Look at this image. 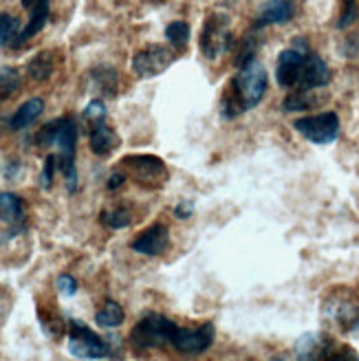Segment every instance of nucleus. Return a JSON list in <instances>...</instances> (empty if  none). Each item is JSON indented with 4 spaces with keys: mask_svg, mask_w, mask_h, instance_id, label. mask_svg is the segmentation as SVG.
I'll return each instance as SVG.
<instances>
[{
    "mask_svg": "<svg viewBox=\"0 0 359 361\" xmlns=\"http://www.w3.org/2000/svg\"><path fill=\"white\" fill-rule=\"evenodd\" d=\"M38 146L58 148L60 170L64 174L68 192L78 190V168H75V150H78V123L73 117H60L47 123L38 135Z\"/></svg>",
    "mask_w": 359,
    "mask_h": 361,
    "instance_id": "obj_2",
    "label": "nucleus"
},
{
    "mask_svg": "<svg viewBox=\"0 0 359 361\" xmlns=\"http://www.w3.org/2000/svg\"><path fill=\"white\" fill-rule=\"evenodd\" d=\"M99 221H102L106 227H111V229H123V227H128V225L133 223L130 212H128V209H123V207L104 209L102 216H99Z\"/></svg>",
    "mask_w": 359,
    "mask_h": 361,
    "instance_id": "obj_26",
    "label": "nucleus"
},
{
    "mask_svg": "<svg viewBox=\"0 0 359 361\" xmlns=\"http://www.w3.org/2000/svg\"><path fill=\"white\" fill-rule=\"evenodd\" d=\"M20 73L18 68H0V99H9L13 97L18 90H20Z\"/></svg>",
    "mask_w": 359,
    "mask_h": 361,
    "instance_id": "obj_24",
    "label": "nucleus"
},
{
    "mask_svg": "<svg viewBox=\"0 0 359 361\" xmlns=\"http://www.w3.org/2000/svg\"><path fill=\"white\" fill-rule=\"evenodd\" d=\"M91 82H93V88L104 97H115L117 86H119V73L109 64H99L91 71Z\"/></svg>",
    "mask_w": 359,
    "mask_h": 361,
    "instance_id": "obj_18",
    "label": "nucleus"
},
{
    "mask_svg": "<svg viewBox=\"0 0 359 361\" xmlns=\"http://www.w3.org/2000/svg\"><path fill=\"white\" fill-rule=\"evenodd\" d=\"M296 16V0H267L256 16V29L269 25H284Z\"/></svg>",
    "mask_w": 359,
    "mask_h": 361,
    "instance_id": "obj_15",
    "label": "nucleus"
},
{
    "mask_svg": "<svg viewBox=\"0 0 359 361\" xmlns=\"http://www.w3.org/2000/svg\"><path fill=\"white\" fill-rule=\"evenodd\" d=\"M166 38H168L170 47H174V49L181 51V49L188 44V40H190V25L183 23V20H174V23H170V25L166 27Z\"/></svg>",
    "mask_w": 359,
    "mask_h": 361,
    "instance_id": "obj_25",
    "label": "nucleus"
},
{
    "mask_svg": "<svg viewBox=\"0 0 359 361\" xmlns=\"http://www.w3.org/2000/svg\"><path fill=\"white\" fill-rule=\"evenodd\" d=\"M331 82V68L322 60L317 53H309L304 60V68L300 75V90H313V88H324Z\"/></svg>",
    "mask_w": 359,
    "mask_h": 361,
    "instance_id": "obj_14",
    "label": "nucleus"
},
{
    "mask_svg": "<svg viewBox=\"0 0 359 361\" xmlns=\"http://www.w3.org/2000/svg\"><path fill=\"white\" fill-rule=\"evenodd\" d=\"M113 3H117V0H113Z\"/></svg>",
    "mask_w": 359,
    "mask_h": 361,
    "instance_id": "obj_35",
    "label": "nucleus"
},
{
    "mask_svg": "<svg viewBox=\"0 0 359 361\" xmlns=\"http://www.w3.org/2000/svg\"><path fill=\"white\" fill-rule=\"evenodd\" d=\"M68 353L84 359V361H95L111 355V346L104 337H99L93 329H88L84 322L71 319L68 322V341H66Z\"/></svg>",
    "mask_w": 359,
    "mask_h": 361,
    "instance_id": "obj_6",
    "label": "nucleus"
},
{
    "mask_svg": "<svg viewBox=\"0 0 359 361\" xmlns=\"http://www.w3.org/2000/svg\"><path fill=\"white\" fill-rule=\"evenodd\" d=\"M269 86V78L264 66L254 60L251 64L243 66L238 73L231 78L225 95H223V104H221V115L225 119H234L251 108H256Z\"/></svg>",
    "mask_w": 359,
    "mask_h": 361,
    "instance_id": "obj_1",
    "label": "nucleus"
},
{
    "mask_svg": "<svg viewBox=\"0 0 359 361\" xmlns=\"http://www.w3.org/2000/svg\"><path fill=\"white\" fill-rule=\"evenodd\" d=\"M88 141H91V150L97 157H109L119 148V135L106 121L93 126L91 133H88Z\"/></svg>",
    "mask_w": 359,
    "mask_h": 361,
    "instance_id": "obj_16",
    "label": "nucleus"
},
{
    "mask_svg": "<svg viewBox=\"0 0 359 361\" xmlns=\"http://www.w3.org/2000/svg\"><path fill=\"white\" fill-rule=\"evenodd\" d=\"M214 337H217V331H214L212 322H205L196 329L178 326L172 339V346L183 355H201L214 344Z\"/></svg>",
    "mask_w": 359,
    "mask_h": 361,
    "instance_id": "obj_11",
    "label": "nucleus"
},
{
    "mask_svg": "<svg viewBox=\"0 0 359 361\" xmlns=\"http://www.w3.org/2000/svg\"><path fill=\"white\" fill-rule=\"evenodd\" d=\"M20 3L29 13L35 9H42V7H51V0H20Z\"/></svg>",
    "mask_w": 359,
    "mask_h": 361,
    "instance_id": "obj_32",
    "label": "nucleus"
},
{
    "mask_svg": "<svg viewBox=\"0 0 359 361\" xmlns=\"http://www.w3.org/2000/svg\"><path fill=\"white\" fill-rule=\"evenodd\" d=\"M44 111V102L40 97H33V99H27L18 111L13 113V117L9 119V128L11 130H25L29 126L38 119Z\"/></svg>",
    "mask_w": 359,
    "mask_h": 361,
    "instance_id": "obj_19",
    "label": "nucleus"
},
{
    "mask_svg": "<svg viewBox=\"0 0 359 361\" xmlns=\"http://www.w3.org/2000/svg\"><path fill=\"white\" fill-rule=\"evenodd\" d=\"M172 62H174V53H172L170 47H166V44H146L133 56V71L139 78L150 80V78L161 75L164 71H168Z\"/></svg>",
    "mask_w": 359,
    "mask_h": 361,
    "instance_id": "obj_10",
    "label": "nucleus"
},
{
    "mask_svg": "<svg viewBox=\"0 0 359 361\" xmlns=\"http://www.w3.org/2000/svg\"><path fill=\"white\" fill-rule=\"evenodd\" d=\"M123 319H126V313L121 309V304H117L113 300L106 302L102 309L95 313V322H97V326H102V329H117L123 324Z\"/></svg>",
    "mask_w": 359,
    "mask_h": 361,
    "instance_id": "obj_21",
    "label": "nucleus"
},
{
    "mask_svg": "<svg viewBox=\"0 0 359 361\" xmlns=\"http://www.w3.org/2000/svg\"><path fill=\"white\" fill-rule=\"evenodd\" d=\"M123 180H126V174L123 172H115L111 178H109V190H117L123 185Z\"/></svg>",
    "mask_w": 359,
    "mask_h": 361,
    "instance_id": "obj_33",
    "label": "nucleus"
},
{
    "mask_svg": "<svg viewBox=\"0 0 359 361\" xmlns=\"http://www.w3.org/2000/svg\"><path fill=\"white\" fill-rule=\"evenodd\" d=\"M20 20L13 13H0V49L3 47H16L20 38Z\"/></svg>",
    "mask_w": 359,
    "mask_h": 361,
    "instance_id": "obj_22",
    "label": "nucleus"
},
{
    "mask_svg": "<svg viewBox=\"0 0 359 361\" xmlns=\"http://www.w3.org/2000/svg\"><path fill=\"white\" fill-rule=\"evenodd\" d=\"M298 361H359V355L327 333H307L296 341Z\"/></svg>",
    "mask_w": 359,
    "mask_h": 361,
    "instance_id": "obj_5",
    "label": "nucleus"
},
{
    "mask_svg": "<svg viewBox=\"0 0 359 361\" xmlns=\"http://www.w3.org/2000/svg\"><path fill=\"white\" fill-rule=\"evenodd\" d=\"M322 317L333 329L351 333L359 326V295L348 286H335L322 300Z\"/></svg>",
    "mask_w": 359,
    "mask_h": 361,
    "instance_id": "obj_3",
    "label": "nucleus"
},
{
    "mask_svg": "<svg viewBox=\"0 0 359 361\" xmlns=\"http://www.w3.org/2000/svg\"><path fill=\"white\" fill-rule=\"evenodd\" d=\"M84 121L88 123V128H93V126L106 121V106L102 99H93L91 104L86 106V111H84Z\"/></svg>",
    "mask_w": 359,
    "mask_h": 361,
    "instance_id": "obj_27",
    "label": "nucleus"
},
{
    "mask_svg": "<svg viewBox=\"0 0 359 361\" xmlns=\"http://www.w3.org/2000/svg\"><path fill=\"white\" fill-rule=\"evenodd\" d=\"M168 243H170L168 227L161 225V223H154L148 229H143L139 236L130 243V249L141 256H159L166 251Z\"/></svg>",
    "mask_w": 359,
    "mask_h": 361,
    "instance_id": "obj_13",
    "label": "nucleus"
},
{
    "mask_svg": "<svg viewBox=\"0 0 359 361\" xmlns=\"http://www.w3.org/2000/svg\"><path fill=\"white\" fill-rule=\"evenodd\" d=\"M339 3H342V11L337 18V29H348L357 18V0H339Z\"/></svg>",
    "mask_w": 359,
    "mask_h": 361,
    "instance_id": "obj_28",
    "label": "nucleus"
},
{
    "mask_svg": "<svg viewBox=\"0 0 359 361\" xmlns=\"http://www.w3.org/2000/svg\"><path fill=\"white\" fill-rule=\"evenodd\" d=\"M58 291L62 293V295H66V298H71V295H75L78 293V280L73 278V276H68V274H62L60 278H58Z\"/></svg>",
    "mask_w": 359,
    "mask_h": 361,
    "instance_id": "obj_30",
    "label": "nucleus"
},
{
    "mask_svg": "<svg viewBox=\"0 0 359 361\" xmlns=\"http://www.w3.org/2000/svg\"><path fill=\"white\" fill-rule=\"evenodd\" d=\"M272 361H284V359H282V357H274Z\"/></svg>",
    "mask_w": 359,
    "mask_h": 361,
    "instance_id": "obj_34",
    "label": "nucleus"
},
{
    "mask_svg": "<svg viewBox=\"0 0 359 361\" xmlns=\"http://www.w3.org/2000/svg\"><path fill=\"white\" fill-rule=\"evenodd\" d=\"M309 47L304 38H296L293 47L284 49L278 56V66H276V80L282 88H296L300 84V75L304 68V60L309 56Z\"/></svg>",
    "mask_w": 359,
    "mask_h": 361,
    "instance_id": "obj_9",
    "label": "nucleus"
},
{
    "mask_svg": "<svg viewBox=\"0 0 359 361\" xmlns=\"http://www.w3.org/2000/svg\"><path fill=\"white\" fill-rule=\"evenodd\" d=\"M56 168H58V157L56 154H49L44 159V166L40 172V188L49 190L53 185V176H56Z\"/></svg>",
    "mask_w": 359,
    "mask_h": 361,
    "instance_id": "obj_29",
    "label": "nucleus"
},
{
    "mask_svg": "<svg viewBox=\"0 0 359 361\" xmlns=\"http://www.w3.org/2000/svg\"><path fill=\"white\" fill-rule=\"evenodd\" d=\"M53 71H56V58H53V51L35 53L29 62V66H27V73L33 82H47L53 75Z\"/></svg>",
    "mask_w": 359,
    "mask_h": 361,
    "instance_id": "obj_20",
    "label": "nucleus"
},
{
    "mask_svg": "<svg viewBox=\"0 0 359 361\" xmlns=\"http://www.w3.org/2000/svg\"><path fill=\"white\" fill-rule=\"evenodd\" d=\"M201 53L207 60H219L223 53L231 47V27H229V16L223 11H212L201 29L199 38Z\"/></svg>",
    "mask_w": 359,
    "mask_h": 361,
    "instance_id": "obj_7",
    "label": "nucleus"
},
{
    "mask_svg": "<svg viewBox=\"0 0 359 361\" xmlns=\"http://www.w3.org/2000/svg\"><path fill=\"white\" fill-rule=\"evenodd\" d=\"M121 166L128 170L141 183H152V180H166L168 168L159 157L152 154H130L121 159Z\"/></svg>",
    "mask_w": 359,
    "mask_h": 361,
    "instance_id": "obj_12",
    "label": "nucleus"
},
{
    "mask_svg": "<svg viewBox=\"0 0 359 361\" xmlns=\"http://www.w3.org/2000/svg\"><path fill=\"white\" fill-rule=\"evenodd\" d=\"M192 212H194V203H190V201H181L174 207V214L178 216V219H190Z\"/></svg>",
    "mask_w": 359,
    "mask_h": 361,
    "instance_id": "obj_31",
    "label": "nucleus"
},
{
    "mask_svg": "<svg viewBox=\"0 0 359 361\" xmlns=\"http://www.w3.org/2000/svg\"><path fill=\"white\" fill-rule=\"evenodd\" d=\"M0 223L23 229L25 225V203L13 192H0Z\"/></svg>",
    "mask_w": 359,
    "mask_h": 361,
    "instance_id": "obj_17",
    "label": "nucleus"
},
{
    "mask_svg": "<svg viewBox=\"0 0 359 361\" xmlns=\"http://www.w3.org/2000/svg\"><path fill=\"white\" fill-rule=\"evenodd\" d=\"M317 104V99L313 97V93L309 90H296V93H289L286 99L282 102V111L284 113H300V111H309Z\"/></svg>",
    "mask_w": 359,
    "mask_h": 361,
    "instance_id": "obj_23",
    "label": "nucleus"
},
{
    "mask_svg": "<svg viewBox=\"0 0 359 361\" xmlns=\"http://www.w3.org/2000/svg\"><path fill=\"white\" fill-rule=\"evenodd\" d=\"M176 324L159 313H146L130 331V346L139 353L172 346V339L176 333Z\"/></svg>",
    "mask_w": 359,
    "mask_h": 361,
    "instance_id": "obj_4",
    "label": "nucleus"
},
{
    "mask_svg": "<svg viewBox=\"0 0 359 361\" xmlns=\"http://www.w3.org/2000/svg\"><path fill=\"white\" fill-rule=\"evenodd\" d=\"M293 128L307 141L317 143V146H329L339 137V117L333 111L307 115L293 121Z\"/></svg>",
    "mask_w": 359,
    "mask_h": 361,
    "instance_id": "obj_8",
    "label": "nucleus"
}]
</instances>
